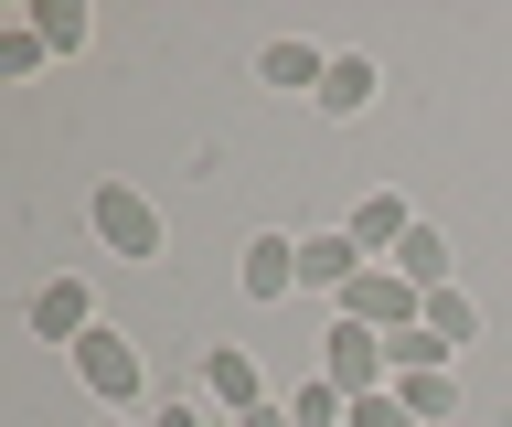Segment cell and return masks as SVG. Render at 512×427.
<instances>
[{
	"label": "cell",
	"instance_id": "1",
	"mask_svg": "<svg viewBox=\"0 0 512 427\" xmlns=\"http://www.w3.org/2000/svg\"><path fill=\"white\" fill-rule=\"evenodd\" d=\"M75 385H86V406L128 417V406L150 395V363H139V342H128V331H107V321H96L86 342H75Z\"/></svg>",
	"mask_w": 512,
	"mask_h": 427
},
{
	"label": "cell",
	"instance_id": "2",
	"mask_svg": "<svg viewBox=\"0 0 512 427\" xmlns=\"http://www.w3.org/2000/svg\"><path fill=\"white\" fill-rule=\"evenodd\" d=\"M320 374H331V385H342L352 406H363V395H384V385H395V342L331 310V331H320Z\"/></svg>",
	"mask_w": 512,
	"mask_h": 427
},
{
	"label": "cell",
	"instance_id": "3",
	"mask_svg": "<svg viewBox=\"0 0 512 427\" xmlns=\"http://www.w3.org/2000/svg\"><path fill=\"white\" fill-rule=\"evenodd\" d=\"M86 235L107 257H160V203L139 193V182H96L86 193Z\"/></svg>",
	"mask_w": 512,
	"mask_h": 427
},
{
	"label": "cell",
	"instance_id": "4",
	"mask_svg": "<svg viewBox=\"0 0 512 427\" xmlns=\"http://www.w3.org/2000/svg\"><path fill=\"white\" fill-rule=\"evenodd\" d=\"M331 310H342V321H363V331H384V342H406V331L427 321V289H406L395 267H363V278H352Z\"/></svg>",
	"mask_w": 512,
	"mask_h": 427
},
{
	"label": "cell",
	"instance_id": "5",
	"mask_svg": "<svg viewBox=\"0 0 512 427\" xmlns=\"http://www.w3.org/2000/svg\"><path fill=\"white\" fill-rule=\"evenodd\" d=\"M203 406H224V417H256L267 406V374H256L246 342H203Z\"/></svg>",
	"mask_w": 512,
	"mask_h": 427
},
{
	"label": "cell",
	"instance_id": "6",
	"mask_svg": "<svg viewBox=\"0 0 512 427\" xmlns=\"http://www.w3.org/2000/svg\"><path fill=\"white\" fill-rule=\"evenodd\" d=\"M86 331H96V299H86V278H43V289H32V342H64V353H75Z\"/></svg>",
	"mask_w": 512,
	"mask_h": 427
},
{
	"label": "cell",
	"instance_id": "7",
	"mask_svg": "<svg viewBox=\"0 0 512 427\" xmlns=\"http://www.w3.org/2000/svg\"><path fill=\"white\" fill-rule=\"evenodd\" d=\"M363 267H374V257H363V246H352L342 225H320V235H299V289H320V299H342L352 278H363Z\"/></svg>",
	"mask_w": 512,
	"mask_h": 427
},
{
	"label": "cell",
	"instance_id": "8",
	"mask_svg": "<svg viewBox=\"0 0 512 427\" xmlns=\"http://www.w3.org/2000/svg\"><path fill=\"white\" fill-rule=\"evenodd\" d=\"M342 235H352V246H363V257H395V246H406V235H416V203L406 193H363V203H352V214H342Z\"/></svg>",
	"mask_w": 512,
	"mask_h": 427
},
{
	"label": "cell",
	"instance_id": "9",
	"mask_svg": "<svg viewBox=\"0 0 512 427\" xmlns=\"http://www.w3.org/2000/svg\"><path fill=\"white\" fill-rule=\"evenodd\" d=\"M235 278H246V299H288L299 289V235H246Z\"/></svg>",
	"mask_w": 512,
	"mask_h": 427
},
{
	"label": "cell",
	"instance_id": "10",
	"mask_svg": "<svg viewBox=\"0 0 512 427\" xmlns=\"http://www.w3.org/2000/svg\"><path fill=\"white\" fill-rule=\"evenodd\" d=\"M320 75H331V54H320V43H299V33L256 43V86H299V97H320Z\"/></svg>",
	"mask_w": 512,
	"mask_h": 427
},
{
	"label": "cell",
	"instance_id": "11",
	"mask_svg": "<svg viewBox=\"0 0 512 427\" xmlns=\"http://www.w3.org/2000/svg\"><path fill=\"white\" fill-rule=\"evenodd\" d=\"M384 267H395L406 289H427V299H438V289H459V278H448V267H459V257H448V235L427 225V214H416V235H406V246H395V257H384Z\"/></svg>",
	"mask_w": 512,
	"mask_h": 427
},
{
	"label": "cell",
	"instance_id": "12",
	"mask_svg": "<svg viewBox=\"0 0 512 427\" xmlns=\"http://www.w3.org/2000/svg\"><path fill=\"white\" fill-rule=\"evenodd\" d=\"M374 86H384V75H374V54H331V75H320V118H363V107H374Z\"/></svg>",
	"mask_w": 512,
	"mask_h": 427
},
{
	"label": "cell",
	"instance_id": "13",
	"mask_svg": "<svg viewBox=\"0 0 512 427\" xmlns=\"http://www.w3.org/2000/svg\"><path fill=\"white\" fill-rule=\"evenodd\" d=\"M395 406H406L416 427H448V417H459V385H448V363H427V374H395Z\"/></svg>",
	"mask_w": 512,
	"mask_h": 427
},
{
	"label": "cell",
	"instance_id": "14",
	"mask_svg": "<svg viewBox=\"0 0 512 427\" xmlns=\"http://www.w3.org/2000/svg\"><path fill=\"white\" fill-rule=\"evenodd\" d=\"M427 342H438V363L459 353V342H480V299L470 289H438V299H427Z\"/></svg>",
	"mask_w": 512,
	"mask_h": 427
},
{
	"label": "cell",
	"instance_id": "15",
	"mask_svg": "<svg viewBox=\"0 0 512 427\" xmlns=\"http://www.w3.org/2000/svg\"><path fill=\"white\" fill-rule=\"evenodd\" d=\"M32 33L54 43V54H86V43H96V11H86V0H32Z\"/></svg>",
	"mask_w": 512,
	"mask_h": 427
},
{
	"label": "cell",
	"instance_id": "16",
	"mask_svg": "<svg viewBox=\"0 0 512 427\" xmlns=\"http://www.w3.org/2000/svg\"><path fill=\"white\" fill-rule=\"evenodd\" d=\"M43 54H54V43L32 33V11H22V22H11V33H0V75H32V65H43Z\"/></svg>",
	"mask_w": 512,
	"mask_h": 427
},
{
	"label": "cell",
	"instance_id": "17",
	"mask_svg": "<svg viewBox=\"0 0 512 427\" xmlns=\"http://www.w3.org/2000/svg\"><path fill=\"white\" fill-rule=\"evenodd\" d=\"M150 427H214V406H203V395H171V406H160Z\"/></svg>",
	"mask_w": 512,
	"mask_h": 427
},
{
	"label": "cell",
	"instance_id": "18",
	"mask_svg": "<svg viewBox=\"0 0 512 427\" xmlns=\"http://www.w3.org/2000/svg\"><path fill=\"white\" fill-rule=\"evenodd\" d=\"M235 427H299V417H288L278 395H267V406H256V417H235Z\"/></svg>",
	"mask_w": 512,
	"mask_h": 427
}]
</instances>
